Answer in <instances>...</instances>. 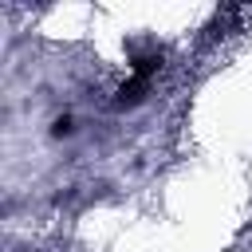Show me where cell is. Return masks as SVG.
<instances>
[]
</instances>
